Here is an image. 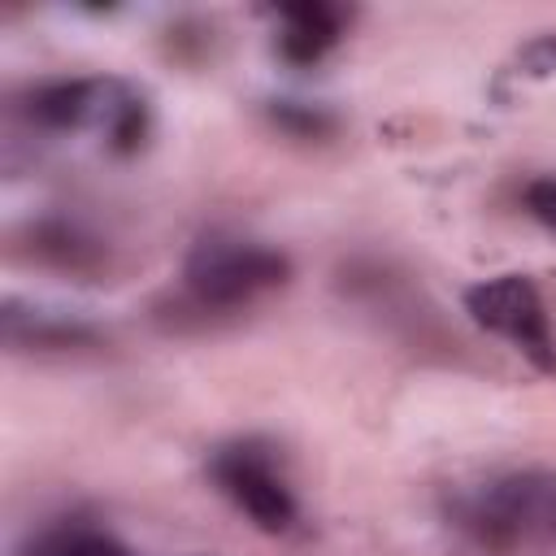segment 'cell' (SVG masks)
I'll return each mask as SVG.
<instances>
[{"mask_svg": "<svg viewBox=\"0 0 556 556\" xmlns=\"http://www.w3.org/2000/svg\"><path fill=\"white\" fill-rule=\"evenodd\" d=\"M447 526L469 556H530L556 543V473L517 469L447 500Z\"/></svg>", "mask_w": 556, "mask_h": 556, "instance_id": "6da1fadb", "label": "cell"}, {"mask_svg": "<svg viewBox=\"0 0 556 556\" xmlns=\"http://www.w3.org/2000/svg\"><path fill=\"white\" fill-rule=\"evenodd\" d=\"M287 278H291L287 252L239 235H204L182 265V291L174 295L169 326H182L187 317L200 326L217 317H235L261 295L287 287Z\"/></svg>", "mask_w": 556, "mask_h": 556, "instance_id": "7a4b0ae2", "label": "cell"}, {"mask_svg": "<svg viewBox=\"0 0 556 556\" xmlns=\"http://www.w3.org/2000/svg\"><path fill=\"white\" fill-rule=\"evenodd\" d=\"M213 486L265 534H282L295 526L300 504L278 465V452L265 439H230L208 452Z\"/></svg>", "mask_w": 556, "mask_h": 556, "instance_id": "3957f363", "label": "cell"}, {"mask_svg": "<svg viewBox=\"0 0 556 556\" xmlns=\"http://www.w3.org/2000/svg\"><path fill=\"white\" fill-rule=\"evenodd\" d=\"M465 313L478 330L513 343L539 374H556V334L547 304L526 274H495L465 287Z\"/></svg>", "mask_w": 556, "mask_h": 556, "instance_id": "277c9868", "label": "cell"}, {"mask_svg": "<svg viewBox=\"0 0 556 556\" xmlns=\"http://www.w3.org/2000/svg\"><path fill=\"white\" fill-rule=\"evenodd\" d=\"M113 83L100 78H48L22 96V113L43 130H78L104 117Z\"/></svg>", "mask_w": 556, "mask_h": 556, "instance_id": "5b68a950", "label": "cell"}, {"mask_svg": "<svg viewBox=\"0 0 556 556\" xmlns=\"http://www.w3.org/2000/svg\"><path fill=\"white\" fill-rule=\"evenodd\" d=\"M343 39V9L304 0L278 9V56L287 65H317Z\"/></svg>", "mask_w": 556, "mask_h": 556, "instance_id": "8992f818", "label": "cell"}, {"mask_svg": "<svg viewBox=\"0 0 556 556\" xmlns=\"http://www.w3.org/2000/svg\"><path fill=\"white\" fill-rule=\"evenodd\" d=\"M4 343L30 348V352H83L96 348L100 334L83 321L48 317V313H22L17 304H4Z\"/></svg>", "mask_w": 556, "mask_h": 556, "instance_id": "52a82bcc", "label": "cell"}, {"mask_svg": "<svg viewBox=\"0 0 556 556\" xmlns=\"http://www.w3.org/2000/svg\"><path fill=\"white\" fill-rule=\"evenodd\" d=\"M30 256L52 265V269H65V274H96L104 265V248L65 222L35 226L30 230Z\"/></svg>", "mask_w": 556, "mask_h": 556, "instance_id": "ba28073f", "label": "cell"}, {"mask_svg": "<svg viewBox=\"0 0 556 556\" xmlns=\"http://www.w3.org/2000/svg\"><path fill=\"white\" fill-rule=\"evenodd\" d=\"M100 126H104V139H109V148L117 156L139 152V143L148 139V104H143V96H135L126 83H113Z\"/></svg>", "mask_w": 556, "mask_h": 556, "instance_id": "9c48e42d", "label": "cell"}, {"mask_svg": "<svg viewBox=\"0 0 556 556\" xmlns=\"http://www.w3.org/2000/svg\"><path fill=\"white\" fill-rule=\"evenodd\" d=\"M269 117H274L278 130H287V135H295V139H326V135L334 130V117L321 113V109H313V104L278 100V104L269 109Z\"/></svg>", "mask_w": 556, "mask_h": 556, "instance_id": "30bf717a", "label": "cell"}, {"mask_svg": "<svg viewBox=\"0 0 556 556\" xmlns=\"http://www.w3.org/2000/svg\"><path fill=\"white\" fill-rule=\"evenodd\" d=\"M521 204H526V213H530L543 230L556 235V174H539V178H530L526 191H521Z\"/></svg>", "mask_w": 556, "mask_h": 556, "instance_id": "8fae6325", "label": "cell"}, {"mask_svg": "<svg viewBox=\"0 0 556 556\" xmlns=\"http://www.w3.org/2000/svg\"><path fill=\"white\" fill-rule=\"evenodd\" d=\"M56 556H135L126 543L100 534V530H70Z\"/></svg>", "mask_w": 556, "mask_h": 556, "instance_id": "7c38bea8", "label": "cell"}, {"mask_svg": "<svg viewBox=\"0 0 556 556\" xmlns=\"http://www.w3.org/2000/svg\"><path fill=\"white\" fill-rule=\"evenodd\" d=\"M521 74H530V78H547V74H556V35H539V39H530L526 48H521Z\"/></svg>", "mask_w": 556, "mask_h": 556, "instance_id": "4fadbf2b", "label": "cell"}, {"mask_svg": "<svg viewBox=\"0 0 556 556\" xmlns=\"http://www.w3.org/2000/svg\"><path fill=\"white\" fill-rule=\"evenodd\" d=\"M191 556H208V552H191Z\"/></svg>", "mask_w": 556, "mask_h": 556, "instance_id": "5bb4252c", "label": "cell"}]
</instances>
